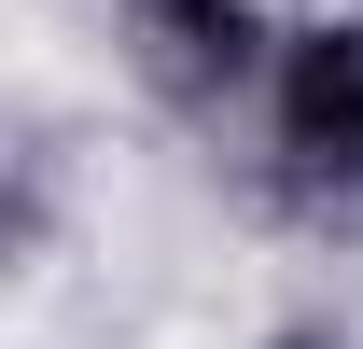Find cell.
Wrapping results in <instances>:
<instances>
[{
	"instance_id": "cell-1",
	"label": "cell",
	"mask_w": 363,
	"mask_h": 349,
	"mask_svg": "<svg viewBox=\"0 0 363 349\" xmlns=\"http://www.w3.org/2000/svg\"><path fill=\"white\" fill-rule=\"evenodd\" d=\"M279 140L308 168H363V28H308L279 56Z\"/></svg>"
},
{
	"instance_id": "cell-2",
	"label": "cell",
	"mask_w": 363,
	"mask_h": 349,
	"mask_svg": "<svg viewBox=\"0 0 363 349\" xmlns=\"http://www.w3.org/2000/svg\"><path fill=\"white\" fill-rule=\"evenodd\" d=\"M140 43L168 84H238V56H252V14L238 0H140Z\"/></svg>"
}]
</instances>
